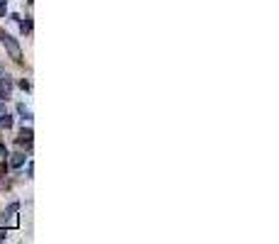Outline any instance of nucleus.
Here are the masks:
<instances>
[{
    "mask_svg": "<svg viewBox=\"0 0 279 244\" xmlns=\"http://www.w3.org/2000/svg\"><path fill=\"white\" fill-rule=\"evenodd\" d=\"M0 42H3V47L8 49V54H10V59H13L15 64H25V56H22V49H20V42L15 39L13 34H8L5 29L0 27Z\"/></svg>",
    "mask_w": 279,
    "mask_h": 244,
    "instance_id": "obj_1",
    "label": "nucleus"
},
{
    "mask_svg": "<svg viewBox=\"0 0 279 244\" xmlns=\"http://www.w3.org/2000/svg\"><path fill=\"white\" fill-rule=\"evenodd\" d=\"M13 88H15V81L10 73H0V100H10V95H13Z\"/></svg>",
    "mask_w": 279,
    "mask_h": 244,
    "instance_id": "obj_2",
    "label": "nucleus"
},
{
    "mask_svg": "<svg viewBox=\"0 0 279 244\" xmlns=\"http://www.w3.org/2000/svg\"><path fill=\"white\" fill-rule=\"evenodd\" d=\"M32 137H34V132H32V127H22L20 130V135L15 137V142H17V147H32Z\"/></svg>",
    "mask_w": 279,
    "mask_h": 244,
    "instance_id": "obj_3",
    "label": "nucleus"
},
{
    "mask_svg": "<svg viewBox=\"0 0 279 244\" xmlns=\"http://www.w3.org/2000/svg\"><path fill=\"white\" fill-rule=\"evenodd\" d=\"M15 213H20V203H17V200L10 203L5 210H3V215H0V217H3V225H5V222H10V220L15 217Z\"/></svg>",
    "mask_w": 279,
    "mask_h": 244,
    "instance_id": "obj_4",
    "label": "nucleus"
},
{
    "mask_svg": "<svg viewBox=\"0 0 279 244\" xmlns=\"http://www.w3.org/2000/svg\"><path fill=\"white\" fill-rule=\"evenodd\" d=\"M8 156H10V154H8ZM25 159H27V156H25V151L13 154V156H10V164H8V169H20V166L25 164Z\"/></svg>",
    "mask_w": 279,
    "mask_h": 244,
    "instance_id": "obj_5",
    "label": "nucleus"
},
{
    "mask_svg": "<svg viewBox=\"0 0 279 244\" xmlns=\"http://www.w3.org/2000/svg\"><path fill=\"white\" fill-rule=\"evenodd\" d=\"M17 115H20L25 122H32V110H29L25 103H20V105H17Z\"/></svg>",
    "mask_w": 279,
    "mask_h": 244,
    "instance_id": "obj_6",
    "label": "nucleus"
},
{
    "mask_svg": "<svg viewBox=\"0 0 279 244\" xmlns=\"http://www.w3.org/2000/svg\"><path fill=\"white\" fill-rule=\"evenodd\" d=\"M17 22H20V32H22V34H32V17H25V20H17Z\"/></svg>",
    "mask_w": 279,
    "mask_h": 244,
    "instance_id": "obj_7",
    "label": "nucleus"
},
{
    "mask_svg": "<svg viewBox=\"0 0 279 244\" xmlns=\"http://www.w3.org/2000/svg\"><path fill=\"white\" fill-rule=\"evenodd\" d=\"M10 127H13V115L3 112V115H0V130H10Z\"/></svg>",
    "mask_w": 279,
    "mask_h": 244,
    "instance_id": "obj_8",
    "label": "nucleus"
},
{
    "mask_svg": "<svg viewBox=\"0 0 279 244\" xmlns=\"http://www.w3.org/2000/svg\"><path fill=\"white\" fill-rule=\"evenodd\" d=\"M8 159V147H5V142L0 139V161H5Z\"/></svg>",
    "mask_w": 279,
    "mask_h": 244,
    "instance_id": "obj_9",
    "label": "nucleus"
},
{
    "mask_svg": "<svg viewBox=\"0 0 279 244\" xmlns=\"http://www.w3.org/2000/svg\"><path fill=\"white\" fill-rule=\"evenodd\" d=\"M8 15V0H0V17Z\"/></svg>",
    "mask_w": 279,
    "mask_h": 244,
    "instance_id": "obj_10",
    "label": "nucleus"
},
{
    "mask_svg": "<svg viewBox=\"0 0 279 244\" xmlns=\"http://www.w3.org/2000/svg\"><path fill=\"white\" fill-rule=\"evenodd\" d=\"M20 88H22V91H32V83H29L27 78H22V81H20Z\"/></svg>",
    "mask_w": 279,
    "mask_h": 244,
    "instance_id": "obj_11",
    "label": "nucleus"
},
{
    "mask_svg": "<svg viewBox=\"0 0 279 244\" xmlns=\"http://www.w3.org/2000/svg\"><path fill=\"white\" fill-rule=\"evenodd\" d=\"M32 174H34V164L29 161V164H27V178H32Z\"/></svg>",
    "mask_w": 279,
    "mask_h": 244,
    "instance_id": "obj_12",
    "label": "nucleus"
},
{
    "mask_svg": "<svg viewBox=\"0 0 279 244\" xmlns=\"http://www.w3.org/2000/svg\"><path fill=\"white\" fill-rule=\"evenodd\" d=\"M3 103H5V100H0V115L5 112V105H3Z\"/></svg>",
    "mask_w": 279,
    "mask_h": 244,
    "instance_id": "obj_13",
    "label": "nucleus"
},
{
    "mask_svg": "<svg viewBox=\"0 0 279 244\" xmlns=\"http://www.w3.org/2000/svg\"><path fill=\"white\" fill-rule=\"evenodd\" d=\"M29 3H32V0H29Z\"/></svg>",
    "mask_w": 279,
    "mask_h": 244,
    "instance_id": "obj_14",
    "label": "nucleus"
}]
</instances>
